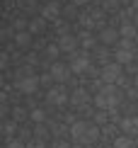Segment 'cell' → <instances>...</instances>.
<instances>
[{
  "label": "cell",
  "instance_id": "obj_1",
  "mask_svg": "<svg viewBox=\"0 0 138 148\" xmlns=\"http://www.w3.org/2000/svg\"><path fill=\"white\" fill-rule=\"evenodd\" d=\"M70 138L80 146H92L99 138V126L95 121H73L70 126Z\"/></svg>",
  "mask_w": 138,
  "mask_h": 148
},
{
  "label": "cell",
  "instance_id": "obj_2",
  "mask_svg": "<svg viewBox=\"0 0 138 148\" xmlns=\"http://www.w3.org/2000/svg\"><path fill=\"white\" fill-rule=\"evenodd\" d=\"M119 102H121V92L116 90V85H104L95 95V104L99 109H114L119 107Z\"/></svg>",
  "mask_w": 138,
  "mask_h": 148
},
{
  "label": "cell",
  "instance_id": "obj_3",
  "mask_svg": "<svg viewBox=\"0 0 138 148\" xmlns=\"http://www.w3.org/2000/svg\"><path fill=\"white\" fill-rule=\"evenodd\" d=\"M39 83H41V78H36L34 73H32V75H17L15 88L20 90V92H24V95H32V92H36Z\"/></svg>",
  "mask_w": 138,
  "mask_h": 148
},
{
  "label": "cell",
  "instance_id": "obj_4",
  "mask_svg": "<svg viewBox=\"0 0 138 148\" xmlns=\"http://www.w3.org/2000/svg\"><path fill=\"white\" fill-rule=\"evenodd\" d=\"M121 78H124V73H121V63H107L104 68H102V80H104V85H116V83H121Z\"/></svg>",
  "mask_w": 138,
  "mask_h": 148
},
{
  "label": "cell",
  "instance_id": "obj_5",
  "mask_svg": "<svg viewBox=\"0 0 138 148\" xmlns=\"http://www.w3.org/2000/svg\"><path fill=\"white\" fill-rule=\"evenodd\" d=\"M70 66L68 63H58V61H56V63H51V68H49V75H51L56 83H66L68 78H70Z\"/></svg>",
  "mask_w": 138,
  "mask_h": 148
},
{
  "label": "cell",
  "instance_id": "obj_6",
  "mask_svg": "<svg viewBox=\"0 0 138 148\" xmlns=\"http://www.w3.org/2000/svg\"><path fill=\"white\" fill-rule=\"evenodd\" d=\"M68 100H70V97H68V92L63 88H51L46 92V102L49 104H56V107H58V104H66Z\"/></svg>",
  "mask_w": 138,
  "mask_h": 148
},
{
  "label": "cell",
  "instance_id": "obj_7",
  "mask_svg": "<svg viewBox=\"0 0 138 148\" xmlns=\"http://www.w3.org/2000/svg\"><path fill=\"white\" fill-rule=\"evenodd\" d=\"M68 66H70L73 73H85L87 68H90V58H87V53H75Z\"/></svg>",
  "mask_w": 138,
  "mask_h": 148
},
{
  "label": "cell",
  "instance_id": "obj_8",
  "mask_svg": "<svg viewBox=\"0 0 138 148\" xmlns=\"http://www.w3.org/2000/svg\"><path fill=\"white\" fill-rule=\"evenodd\" d=\"M78 44H80V39L73 36V34H61V39H58V49L66 51V53H73L78 49Z\"/></svg>",
  "mask_w": 138,
  "mask_h": 148
},
{
  "label": "cell",
  "instance_id": "obj_9",
  "mask_svg": "<svg viewBox=\"0 0 138 148\" xmlns=\"http://www.w3.org/2000/svg\"><path fill=\"white\" fill-rule=\"evenodd\" d=\"M58 15H61V5L56 3V0L44 3V8H41V17H44V20H56Z\"/></svg>",
  "mask_w": 138,
  "mask_h": 148
},
{
  "label": "cell",
  "instance_id": "obj_10",
  "mask_svg": "<svg viewBox=\"0 0 138 148\" xmlns=\"http://www.w3.org/2000/svg\"><path fill=\"white\" fill-rule=\"evenodd\" d=\"M121 131L126 134V136L133 138L138 134V116H124V119H121Z\"/></svg>",
  "mask_w": 138,
  "mask_h": 148
},
{
  "label": "cell",
  "instance_id": "obj_11",
  "mask_svg": "<svg viewBox=\"0 0 138 148\" xmlns=\"http://www.w3.org/2000/svg\"><path fill=\"white\" fill-rule=\"evenodd\" d=\"M116 39H119V29L104 27L102 32H99V41H102L104 46H111V44H116Z\"/></svg>",
  "mask_w": 138,
  "mask_h": 148
},
{
  "label": "cell",
  "instance_id": "obj_12",
  "mask_svg": "<svg viewBox=\"0 0 138 148\" xmlns=\"http://www.w3.org/2000/svg\"><path fill=\"white\" fill-rule=\"evenodd\" d=\"M87 100H90V95H87L83 88H80V90H75L73 95H70V104H73V107H85V104H87Z\"/></svg>",
  "mask_w": 138,
  "mask_h": 148
},
{
  "label": "cell",
  "instance_id": "obj_13",
  "mask_svg": "<svg viewBox=\"0 0 138 148\" xmlns=\"http://www.w3.org/2000/svg\"><path fill=\"white\" fill-rule=\"evenodd\" d=\"M119 34H121L124 39H133V36H138L136 24H133V22H128V20H124V22H121V27H119Z\"/></svg>",
  "mask_w": 138,
  "mask_h": 148
},
{
  "label": "cell",
  "instance_id": "obj_14",
  "mask_svg": "<svg viewBox=\"0 0 138 148\" xmlns=\"http://www.w3.org/2000/svg\"><path fill=\"white\" fill-rule=\"evenodd\" d=\"M131 61H133V51H131V49H121V46H119V49H116V63L126 66V63H131Z\"/></svg>",
  "mask_w": 138,
  "mask_h": 148
},
{
  "label": "cell",
  "instance_id": "obj_15",
  "mask_svg": "<svg viewBox=\"0 0 138 148\" xmlns=\"http://www.w3.org/2000/svg\"><path fill=\"white\" fill-rule=\"evenodd\" d=\"M27 29H29L32 34H41L44 29H46V20H44V17H34V20L27 24Z\"/></svg>",
  "mask_w": 138,
  "mask_h": 148
},
{
  "label": "cell",
  "instance_id": "obj_16",
  "mask_svg": "<svg viewBox=\"0 0 138 148\" xmlns=\"http://www.w3.org/2000/svg\"><path fill=\"white\" fill-rule=\"evenodd\" d=\"M15 44L20 49H27L29 44H32V32H17L15 34Z\"/></svg>",
  "mask_w": 138,
  "mask_h": 148
},
{
  "label": "cell",
  "instance_id": "obj_17",
  "mask_svg": "<svg viewBox=\"0 0 138 148\" xmlns=\"http://www.w3.org/2000/svg\"><path fill=\"white\" fill-rule=\"evenodd\" d=\"M114 148H133V138L131 136H119V138H114Z\"/></svg>",
  "mask_w": 138,
  "mask_h": 148
},
{
  "label": "cell",
  "instance_id": "obj_18",
  "mask_svg": "<svg viewBox=\"0 0 138 148\" xmlns=\"http://www.w3.org/2000/svg\"><path fill=\"white\" fill-rule=\"evenodd\" d=\"M17 8H20L22 12H29V15H32V12L36 10V0H17Z\"/></svg>",
  "mask_w": 138,
  "mask_h": 148
},
{
  "label": "cell",
  "instance_id": "obj_19",
  "mask_svg": "<svg viewBox=\"0 0 138 148\" xmlns=\"http://www.w3.org/2000/svg\"><path fill=\"white\" fill-rule=\"evenodd\" d=\"M80 44H83L85 49H90V46H95V39H92V36L85 32V34H80Z\"/></svg>",
  "mask_w": 138,
  "mask_h": 148
},
{
  "label": "cell",
  "instance_id": "obj_20",
  "mask_svg": "<svg viewBox=\"0 0 138 148\" xmlns=\"http://www.w3.org/2000/svg\"><path fill=\"white\" fill-rule=\"evenodd\" d=\"M44 119H46V114H44V109H34V112H32V121H36V124H41Z\"/></svg>",
  "mask_w": 138,
  "mask_h": 148
},
{
  "label": "cell",
  "instance_id": "obj_21",
  "mask_svg": "<svg viewBox=\"0 0 138 148\" xmlns=\"http://www.w3.org/2000/svg\"><path fill=\"white\" fill-rule=\"evenodd\" d=\"M58 51H61V49H58V44H49V46H46V56H51V58H56V56H58Z\"/></svg>",
  "mask_w": 138,
  "mask_h": 148
},
{
  "label": "cell",
  "instance_id": "obj_22",
  "mask_svg": "<svg viewBox=\"0 0 138 148\" xmlns=\"http://www.w3.org/2000/svg\"><path fill=\"white\" fill-rule=\"evenodd\" d=\"M8 148H24V143H22L20 138H10L8 141Z\"/></svg>",
  "mask_w": 138,
  "mask_h": 148
},
{
  "label": "cell",
  "instance_id": "obj_23",
  "mask_svg": "<svg viewBox=\"0 0 138 148\" xmlns=\"http://www.w3.org/2000/svg\"><path fill=\"white\" fill-rule=\"evenodd\" d=\"M70 3H73V8H83V5H87L90 0H70Z\"/></svg>",
  "mask_w": 138,
  "mask_h": 148
},
{
  "label": "cell",
  "instance_id": "obj_24",
  "mask_svg": "<svg viewBox=\"0 0 138 148\" xmlns=\"http://www.w3.org/2000/svg\"><path fill=\"white\" fill-rule=\"evenodd\" d=\"M15 29H20V32H24V20H15Z\"/></svg>",
  "mask_w": 138,
  "mask_h": 148
},
{
  "label": "cell",
  "instance_id": "obj_25",
  "mask_svg": "<svg viewBox=\"0 0 138 148\" xmlns=\"http://www.w3.org/2000/svg\"><path fill=\"white\" fill-rule=\"evenodd\" d=\"M53 148H70V146H68L66 141H56V146H53Z\"/></svg>",
  "mask_w": 138,
  "mask_h": 148
},
{
  "label": "cell",
  "instance_id": "obj_26",
  "mask_svg": "<svg viewBox=\"0 0 138 148\" xmlns=\"http://www.w3.org/2000/svg\"><path fill=\"white\" fill-rule=\"evenodd\" d=\"M29 148H44V143H41V141H32V143H29Z\"/></svg>",
  "mask_w": 138,
  "mask_h": 148
},
{
  "label": "cell",
  "instance_id": "obj_27",
  "mask_svg": "<svg viewBox=\"0 0 138 148\" xmlns=\"http://www.w3.org/2000/svg\"><path fill=\"white\" fill-rule=\"evenodd\" d=\"M136 88H138V78H136Z\"/></svg>",
  "mask_w": 138,
  "mask_h": 148
}]
</instances>
